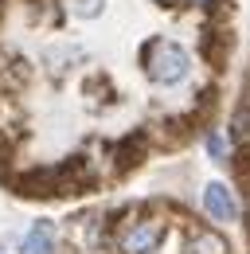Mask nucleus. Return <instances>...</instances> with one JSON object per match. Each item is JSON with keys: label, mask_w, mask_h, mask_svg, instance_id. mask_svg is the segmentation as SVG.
Returning a JSON list of instances; mask_svg holds the SVG:
<instances>
[{"label": "nucleus", "mask_w": 250, "mask_h": 254, "mask_svg": "<svg viewBox=\"0 0 250 254\" xmlns=\"http://www.w3.org/2000/svg\"><path fill=\"white\" fill-rule=\"evenodd\" d=\"M141 70L145 78L160 86V90H172V86H184L195 70V59L180 39L172 35H153L141 43Z\"/></svg>", "instance_id": "1"}, {"label": "nucleus", "mask_w": 250, "mask_h": 254, "mask_svg": "<svg viewBox=\"0 0 250 254\" xmlns=\"http://www.w3.org/2000/svg\"><path fill=\"white\" fill-rule=\"evenodd\" d=\"M188 4H199V8H211L215 0H188Z\"/></svg>", "instance_id": "8"}, {"label": "nucleus", "mask_w": 250, "mask_h": 254, "mask_svg": "<svg viewBox=\"0 0 250 254\" xmlns=\"http://www.w3.org/2000/svg\"><path fill=\"white\" fill-rule=\"evenodd\" d=\"M184 254H231L227 239L211 231V227H188V243H184Z\"/></svg>", "instance_id": "4"}, {"label": "nucleus", "mask_w": 250, "mask_h": 254, "mask_svg": "<svg viewBox=\"0 0 250 254\" xmlns=\"http://www.w3.org/2000/svg\"><path fill=\"white\" fill-rule=\"evenodd\" d=\"M20 254H55V227L47 219H39L28 235H24V251Z\"/></svg>", "instance_id": "5"}, {"label": "nucleus", "mask_w": 250, "mask_h": 254, "mask_svg": "<svg viewBox=\"0 0 250 254\" xmlns=\"http://www.w3.org/2000/svg\"><path fill=\"white\" fill-rule=\"evenodd\" d=\"M164 239H168V219L149 215L145 207L125 211V219H114V231H110V247L118 254H156Z\"/></svg>", "instance_id": "2"}, {"label": "nucleus", "mask_w": 250, "mask_h": 254, "mask_svg": "<svg viewBox=\"0 0 250 254\" xmlns=\"http://www.w3.org/2000/svg\"><path fill=\"white\" fill-rule=\"evenodd\" d=\"M203 145H207V157L215 160V164H227V160H231V145H227V137H223L219 129H207V133H203Z\"/></svg>", "instance_id": "7"}, {"label": "nucleus", "mask_w": 250, "mask_h": 254, "mask_svg": "<svg viewBox=\"0 0 250 254\" xmlns=\"http://www.w3.org/2000/svg\"><path fill=\"white\" fill-rule=\"evenodd\" d=\"M231 141L235 145H250V98H243L231 114Z\"/></svg>", "instance_id": "6"}, {"label": "nucleus", "mask_w": 250, "mask_h": 254, "mask_svg": "<svg viewBox=\"0 0 250 254\" xmlns=\"http://www.w3.org/2000/svg\"><path fill=\"white\" fill-rule=\"evenodd\" d=\"M203 211H207L211 223H235L239 219V199H235V191L223 180H211L203 188Z\"/></svg>", "instance_id": "3"}]
</instances>
